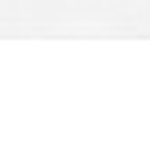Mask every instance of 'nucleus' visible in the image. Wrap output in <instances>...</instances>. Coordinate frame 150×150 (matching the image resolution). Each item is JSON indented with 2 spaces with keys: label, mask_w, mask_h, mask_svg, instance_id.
Wrapping results in <instances>:
<instances>
[]
</instances>
